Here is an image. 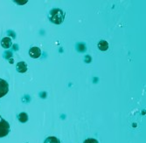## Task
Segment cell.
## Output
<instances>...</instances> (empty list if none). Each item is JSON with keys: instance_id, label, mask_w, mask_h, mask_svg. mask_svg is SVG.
<instances>
[{"instance_id": "cell-4", "label": "cell", "mask_w": 146, "mask_h": 143, "mask_svg": "<svg viewBox=\"0 0 146 143\" xmlns=\"http://www.w3.org/2000/svg\"><path fill=\"white\" fill-rule=\"evenodd\" d=\"M29 55L33 59H38L41 56V50L38 47H32L29 50Z\"/></svg>"}, {"instance_id": "cell-7", "label": "cell", "mask_w": 146, "mask_h": 143, "mask_svg": "<svg viewBox=\"0 0 146 143\" xmlns=\"http://www.w3.org/2000/svg\"><path fill=\"white\" fill-rule=\"evenodd\" d=\"M18 119L21 123H25L28 121V114L26 113H20L18 115Z\"/></svg>"}, {"instance_id": "cell-13", "label": "cell", "mask_w": 146, "mask_h": 143, "mask_svg": "<svg viewBox=\"0 0 146 143\" xmlns=\"http://www.w3.org/2000/svg\"><path fill=\"white\" fill-rule=\"evenodd\" d=\"M11 46L13 47V49H14V51L18 50V45H12Z\"/></svg>"}, {"instance_id": "cell-11", "label": "cell", "mask_w": 146, "mask_h": 143, "mask_svg": "<svg viewBox=\"0 0 146 143\" xmlns=\"http://www.w3.org/2000/svg\"><path fill=\"white\" fill-rule=\"evenodd\" d=\"M83 143H98V140L96 139H93V138H89V139H87L86 140H84Z\"/></svg>"}, {"instance_id": "cell-1", "label": "cell", "mask_w": 146, "mask_h": 143, "mask_svg": "<svg viewBox=\"0 0 146 143\" xmlns=\"http://www.w3.org/2000/svg\"><path fill=\"white\" fill-rule=\"evenodd\" d=\"M49 20L54 24H60L65 18V12L59 8L52 9L48 14Z\"/></svg>"}, {"instance_id": "cell-10", "label": "cell", "mask_w": 146, "mask_h": 143, "mask_svg": "<svg viewBox=\"0 0 146 143\" xmlns=\"http://www.w3.org/2000/svg\"><path fill=\"white\" fill-rule=\"evenodd\" d=\"M3 57L5 59H11L12 58V53H11V51H5V53L3 54Z\"/></svg>"}, {"instance_id": "cell-12", "label": "cell", "mask_w": 146, "mask_h": 143, "mask_svg": "<svg viewBox=\"0 0 146 143\" xmlns=\"http://www.w3.org/2000/svg\"><path fill=\"white\" fill-rule=\"evenodd\" d=\"M15 3H18V5H24V4H26L27 1H23V2H19V1H15Z\"/></svg>"}, {"instance_id": "cell-6", "label": "cell", "mask_w": 146, "mask_h": 143, "mask_svg": "<svg viewBox=\"0 0 146 143\" xmlns=\"http://www.w3.org/2000/svg\"><path fill=\"white\" fill-rule=\"evenodd\" d=\"M1 45L3 48L5 49H9L10 47H11L12 43H11V38L10 37H5L3 38L1 40Z\"/></svg>"}, {"instance_id": "cell-3", "label": "cell", "mask_w": 146, "mask_h": 143, "mask_svg": "<svg viewBox=\"0 0 146 143\" xmlns=\"http://www.w3.org/2000/svg\"><path fill=\"white\" fill-rule=\"evenodd\" d=\"M9 91V85L6 80L0 79V98L5 96Z\"/></svg>"}, {"instance_id": "cell-9", "label": "cell", "mask_w": 146, "mask_h": 143, "mask_svg": "<svg viewBox=\"0 0 146 143\" xmlns=\"http://www.w3.org/2000/svg\"><path fill=\"white\" fill-rule=\"evenodd\" d=\"M44 143H61V142L58 138H56L54 136H50L45 140Z\"/></svg>"}, {"instance_id": "cell-5", "label": "cell", "mask_w": 146, "mask_h": 143, "mask_svg": "<svg viewBox=\"0 0 146 143\" xmlns=\"http://www.w3.org/2000/svg\"><path fill=\"white\" fill-rule=\"evenodd\" d=\"M16 70L17 72H20V73H24L27 71V64L24 61H21V62H19L16 66Z\"/></svg>"}, {"instance_id": "cell-8", "label": "cell", "mask_w": 146, "mask_h": 143, "mask_svg": "<svg viewBox=\"0 0 146 143\" xmlns=\"http://www.w3.org/2000/svg\"><path fill=\"white\" fill-rule=\"evenodd\" d=\"M98 48L101 51H106V50H108V48H109V43L107 41H105V40H101L98 43Z\"/></svg>"}, {"instance_id": "cell-2", "label": "cell", "mask_w": 146, "mask_h": 143, "mask_svg": "<svg viewBox=\"0 0 146 143\" xmlns=\"http://www.w3.org/2000/svg\"><path fill=\"white\" fill-rule=\"evenodd\" d=\"M9 133H10V125L0 115V138L5 137Z\"/></svg>"}]
</instances>
